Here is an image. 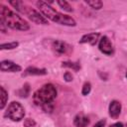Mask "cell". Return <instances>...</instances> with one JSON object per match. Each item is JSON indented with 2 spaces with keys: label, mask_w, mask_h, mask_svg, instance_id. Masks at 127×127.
I'll use <instances>...</instances> for the list:
<instances>
[{
  "label": "cell",
  "mask_w": 127,
  "mask_h": 127,
  "mask_svg": "<svg viewBox=\"0 0 127 127\" xmlns=\"http://www.w3.org/2000/svg\"><path fill=\"white\" fill-rule=\"evenodd\" d=\"M0 23L15 30L27 31L30 29V25L26 20L3 4L0 5Z\"/></svg>",
  "instance_id": "1"
},
{
  "label": "cell",
  "mask_w": 127,
  "mask_h": 127,
  "mask_svg": "<svg viewBox=\"0 0 127 127\" xmlns=\"http://www.w3.org/2000/svg\"><path fill=\"white\" fill-rule=\"evenodd\" d=\"M37 6L40 9L41 13L47 19H50L53 22H56L58 24L64 25V26H75V24H76L75 21L71 17L56 11L53 7H51L48 3L44 2V1H38Z\"/></svg>",
  "instance_id": "2"
},
{
  "label": "cell",
  "mask_w": 127,
  "mask_h": 127,
  "mask_svg": "<svg viewBox=\"0 0 127 127\" xmlns=\"http://www.w3.org/2000/svg\"><path fill=\"white\" fill-rule=\"evenodd\" d=\"M57 96V89L52 83L44 84L33 94V101L37 105L46 106L53 102Z\"/></svg>",
  "instance_id": "3"
},
{
  "label": "cell",
  "mask_w": 127,
  "mask_h": 127,
  "mask_svg": "<svg viewBox=\"0 0 127 127\" xmlns=\"http://www.w3.org/2000/svg\"><path fill=\"white\" fill-rule=\"evenodd\" d=\"M13 7H15L18 11L24 13L25 15H27L33 22H35L36 24H41V25H47L48 24V19L43 16L40 12H38L37 10L31 8L30 6L25 5L23 2L21 1H10L9 2Z\"/></svg>",
  "instance_id": "4"
},
{
  "label": "cell",
  "mask_w": 127,
  "mask_h": 127,
  "mask_svg": "<svg viewBox=\"0 0 127 127\" xmlns=\"http://www.w3.org/2000/svg\"><path fill=\"white\" fill-rule=\"evenodd\" d=\"M5 116L8 117L9 119H11L12 121H20L24 118L25 116V109L22 106L21 103L17 102V101H13L11 102L6 110Z\"/></svg>",
  "instance_id": "5"
},
{
  "label": "cell",
  "mask_w": 127,
  "mask_h": 127,
  "mask_svg": "<svg viewBox=\"0 0 127 127\" xmlns=\"http://www.w3.org/2000/svg\"><path fill=\"white\" fill-rule=\"evenodd\" d=\"M52 50L58 56H67L72 52V46L60 40H56L52 43Z\"/></svg>",
  "instance_id": "6"
},
{
  "label": "cell",
  "mask_w": 127,
  "mask_h": 127,
  "mask_svg": "<svg viewBox=\"0 0 127 127\" xmlns=\"http://www.w3.org/2000/svg\"><path fill=\"white\" fill-rule=\"evenodd\" d=\"M98 48H99V51L107 56H111L113 53H114V49H113V46L110 42V40L106 37V36H103L100 41H99V44H98Z\"/></svg>",
  "instance_id": "7"
},
{
  "label": "cell",
  "mask_w": 127,
  "mask_h": 127,
  "mask_svg": "<svg viewBox=\"0 0 127 127\" xmlns=\"http://www.w3.org/2000/svg\"><path fill=\"white\" fill-rule=\"evenodd\" d=\"M0 69L3 72H18L21 71L22 67L11 61H2L0 64Z\"/></svg>",
  "instance_id": "8"
},
{
  "label": "cell",
  "mask_w": 127,
  "mask_h": 127,
  "mask_svg": "<svg viewBox=\"0 0 127 127\" xmlns=\"http://www.w3.org/2000/svg\"><path fill=\"white\" fill-rule=\"evenodd\" d=\"M108 111H109V115L111 118L113 119H117L121 113V103L117 100H113L110 102L109 104V108H108Z\"/></svg>",
  "instance_id": "9"
},
{
  "label": "cell",
  "mask_w": 127,
  "mask_h": 127,
  "mask_svg": "<svg viewBox=\"0 0 127 127\" xmlns=\"http://www.w3.org/2000/svg\"><path fill=\"white\" fill-rule=\"evenodd\" d=\"M99 33H89V34H86L84 36L81 37V39L79 40V43L80 44H89L91 46H94L98 39H99Z\"/></svg>",
  "instance_id": "10"
},
{
  "label": "cell",
  "mask_w": 127,
  "mask_h": 127,
  "mask_svg": "<svg viewBox=\"0 0 127 127\" xmlns=\"http://www.w3.org/2000/svg\"><path fill=\"white\" fill-rule=\"evenodd\" d=\"M47 74V69L46 68H38L35 66H29L25 69L23 76L27 75H45Z\"/></svg>",
  "instance_id": "11"
},
{
  "label": "cell",
  "mask_w": 127,
  "mask_h": 127,
  "mask_svg": "<svg viewBox=\"0 0 127 127\" xmlns=\"http://www.w3.org/2000/svg\"><path fill=\"white\" fill-rule=\"evenodd\" d=\"M89 118L84 114H77L73 119V124L76 127H86L89 125Z\"/></svg>",
  "instance_id": "12"
},
{
  "label": "cell",
  "mask_w": 127,
  "mask_h": 127,
  "mask_svg": "<svg viewBox=\"0 0 127 127\" xmlns=\"http://www.w3.org/2000/svg\"><path fill=\"white\" fill-rule=\"evenodd\" d=\"M0 97H1V104H0V109H3L7 103L8 100V93L4 89V87H0Z\"/></svg>",
  "instance_id": "13"
},
{
  "label": "cell",
  "mask_w": 127,
  "mask_h": 127,
  "mask_svg": "<svg viewBox=\"0 0 127 127\" xmlns=\"http://www.w3.org/2000/svg\"><path fill=\"white\" fill-rule=\"evenodd\" d=\"M29 86H30L29 83H25L21 89L17 90L18 96H20V97H27L29 95V93H30V87Z\"/></svg>",
  "instance_id": "14"
},
{
  "label": "cell",
  "mask_w": 127,
  "mask_h": 127,
  "mask_svg": "<svg viewBox=\"0 0 127 127\" xmlns=\"http://www.w3.org/2000/svg\"><path fill=\"white\" fill-rule=\"evenodd\" d=\"M62 66L71 68V69H73L75 71H77V70L80 69V64L78 63H73V62H63Z\"/></svg>",
  "instance_id": "15"
},
{
  "label": "cell",
  "mask_w": 127,
  "mask_h": 127,
  "mask_svg": "<svg viewBox=\"0 0 127 127\" xmlns=\"http://www.w3.org/2000/svg\"><path fill=\"white\" fill-rule=\"evenodd\" d=\"M85 3L88 5V6H90L92 9H95V10H99V9H101L102 8V5H103V3L101 2V1H99V0H91V1H85Z\"/></svg>",
  "instance_id": "16"
},
{
  "label": "cell",
  "mask_w": 127,
  "mask_h": 127,
  "mask_svg": "<svg viewBox=\"0 0 127 127\" xmlns=\"http://www.w3.org/2000/svg\"><path fill=\"white\" fill-rule=\"evenodd\" d=\"M19 46L18 42H11V43H7V44H2L1 45V50H13L15 48H17Z\"/></svg>",
  "instance_id": "17"
},
{
  "label": "cell",
  "mask_w": 127,
  "mask_h": 127,
  "mask_svg": "<svg viewBox=\"0 0 127 127\" xmlns=\"http://www.w3.org/2000/svg\"><path fill=\"white\" fill-rule=\"evenodd\" d=\"M57 3H58V4H59V6H60L62 9H64V11L72 12V8H71V6H70L66 1H58Z\"/></svg>",
  "instance_id": "18"
},
{
  "label": "cell",
  "mask_w": 127,
  "mask_h": 127,
  "mask_svg": "<svg viewBox=\"0 0 127 127\" xmlns=\"http://www.w3.org/2000/svg\"><path fill=\"white\" fill-rule=\"evenodd\" d=\"M90 90H91V84H90V82H88V81H86V82H84V84H83V86H82V89H81V93H82V95H87L89 92H90Z\"/></svg>",
  "instance_id": "19"
},
{
  "label": "cell",
  "mask_w": 127,
  "mask_h": 127,
  "mask_svg": "<svg viewBox=\"0 0 127 127\" xmlns=\"http://www.w3.org/2000/svg\"><path fill=\"white\" fill-rule=\"evenodd\" d=\"M35 124H36L35 121L33 119H31V118H28V119H26L24 121V126L25 127H34Z\"/></svg>",
  "instance_id": "20"
},
{
  "label": "cell",
  "mask_w": 127,
  "mask_h": 127,
  "mask_svg": "<svg viewBox=\"0 0 127 127\" xmlns=\"http://www.w3.org/2000/svg\"><path fill=\"white\" fill-rule=\"evenodd\" d=\"M64 78L65 79V81H71V80H72V75H71L70 72L66 71V72H64Z\"/></svg>",
  "instance_id": "21"
},
{
  "label": "cell",
  "mask_w": 127,
  "mask_h": 127,
  "mask_svg": "<svg viewBox=\"0 0 127 127\" xmlns=\"http://www.w3.org/2000/svg\"><path fill=\"white\" fill-rule=\"evenodd\" d=\"M105 122H106V121H105L104 119H102V120L98 121L97 123H95L93 127H104V125H105Z\"/></svg>",
  "instance_id": "22"
},
{
  "label": "cell",
  "mask_w": 127,
  "mask_h": 127,
  "mask_svg": "<svg viewBox=\"0 0 127 127\" xmlns=\"http://www.w3.org/2000/svg\"><path fill=\"white\" fill-rule=\"evenodd\" d=\"M110 127H127V123H122V122H119V123L112 124Z\"/></svg>",
  "instance_id": "23"
},
{
  "label": "cell",
  "mask_w": 127,
  "mask_h": 127,
  "mask_svg": "<svg viewBox=\"0 0 127 127\" xmlns=\"http://www.w3.org/2000/svg\"><path fill=\"white\" fill-rule=\"evenodd\" d=\"M126 77H127V72H126Z\"/></svg>",
  "instance_id": "24"
}]
</instances>
